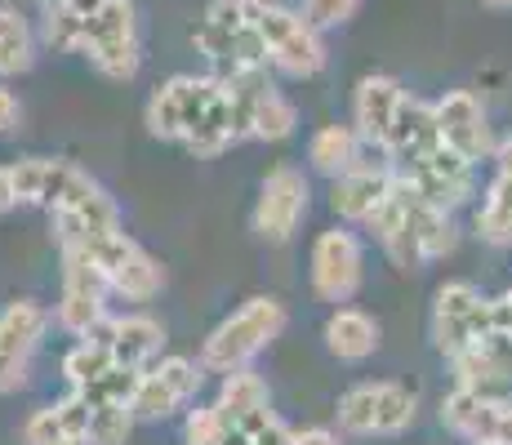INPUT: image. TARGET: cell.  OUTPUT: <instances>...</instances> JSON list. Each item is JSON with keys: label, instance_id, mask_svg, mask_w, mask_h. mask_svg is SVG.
Segmentation results:
<instances>
[{"label": "cell", "instance_id": "52a82bcc", "mask_svg": "<svg viewBox=\"0 0 512 445\" xmlns=\"http://www.w3.org/2000/svg\"><path fill=\"white\" fill-rule=\"evenodd\" d=\"M192 45L214 63V76L245 72V67H268L259 36L250 27V0H214L205 18L196 23Z\"/></svg>", "mask_w": 512, "mask_h": 445}, {"label": "cell", "instance_id": "f546056e", "mask_svg": "<svg viewBox=\"0 0 512 445\" xmlns=\"http://www.w3.org/2000/svg\"><path fill=\"white\" fill-rule=\"evenodd\" d=\"M27 445H90V441L63 432L54 423V414H49V405H45V410H36L32 419H27Z\"/></svg>", "mask_w": 512, "mask_h": 445}, {"label": "cell", "instance_id": "ba28073f", "mask_svg": "<svg viewBox=\"0 0 512 445\" xmlns=\"http://www.w3.org/2000/svg\"><path fill=\"white\" fill-rule=\"evenodd\" d=\"M495 330V299L477 290L472 281H446L432 299V348L446 361H455L464 348Z\"/></svg>", "mask_w": 512, "mask_h": 445}, {"label": "cell", "instance_id": "8992f818", "mask_svg": "<svg viewBox=\"0 0 512 445\" xmlns=\"http://www.w3.org/2000/svg\"><path fill=\"white\" fill-rule=\"evenodd\" d=\"M58 250L90 254L94 267L107 276V285H112V294H121V299H130V303L156 299V294H161V285H165L161 263H156L152 254H147L143 245L125 232V227L98 232V236H90V241H81V245H58Z\"/></svg>", "mask_w": 512, "mask_h": 445}, {"label": "cell", "instance_id": "277c9868", "mask_svg": "<svg viewBox=\"0 0 512 445\" xmlns=\"http://www.w3.org/2000/svg\"><path fill=\"white\" fill-rule=\"evenodd\" d=\"M76 54L90 58V67L107 81H134L143 67V36L134 0H107L94 18H85Z\"/></svg>", "mask_w": 512, "mask_h": 445}, {"label": "cell", "instance_id": "6da1fadb", "mask_svg": "<svg viewBox=\"0 0 512 445\" xmlns=\"http://www.w3.org/2000/svg\"><path fill=\"white\" fill-rule=\"evenodd\" d=\"M370 232L379 236L383 254H388L401 272H415V267L450 259L459 245L450 210L423 201L415 187H406L401 178H397V187H392V196L383 201V210L370 219Z\"/></svg>", "mask_w": 512, "mask_h": 445}, {"label": "cell", "instance_id": "836d02e7", "mask_svg": "<svg viewBox=\"0 0 512 445\" xmlns=\"http://www.w3.org/2000/svg\"><path fill=\"white\" fill-rule=\"evenodd\" d=\"M495 330H508L512 334V290L495 299Z\"/></svg>", "mask_w": 512, "mask_h": 445}, {"label": "cell", "instance_id": "d590c367", "mask_svg": "<svg viewBox=\"0 0 512 445\" xmlns=\"http://www.w3.org/2000/svg\"><path fill=\"white\" fill-rule=\"evenodd\" d=\"M67 5V0H41V9H45V14H49V9H63Z\"/></svg>", "mask_w": 512, "mask_h": 445}, {"label": "cell", "instance_id": "9c48e42d", "mask_svg": "<svg viewBox=\"0 0 512 445\" xmlns=\"http://www.w3.org/2000/svg\"><path fill=\"white\" fill-rule=\"evenodd\" d=\"M214 89H219L214 76H170L147 98V130L165 143H187L210 112Z\"/></svg>", "mask_w": 512, "mask_h": 445}, {"label": "cell", "instance_id": "2e32d148", "mask_svg": "<svg viewBox=\"0 0 512 445\" xmlns=\"http://www.w3.org/2000/svg\"><path fill=\"white\" fill-rule=\"evenodd\" d=\"M441 423L468 445H512V397L455 388L441 401Z\"/></svg>", "mask_w": 512, "mask_h": 445}, {"label": "cell", "instance_id": "83f0119b", "mask_svg": "<svg viewBox=\"0 0 512 445\" xmlns=\"http://www.w3.org/2000/svg\"><path fill=\"white\" fill-rule=\"evenodd\" d=\"M361 0H299V14L308 18L317 32H326V27H339L348 23L352 14H357Z\"/></svg>", "mask_w": 512, "mask_h": 445}, {"label": "cell", "instance_id": "e575fe53", "mask_svg": "<svg viewBox=\"0 0 512 445\" xmlns=\"http://www.w3.org/2000/svg\"><path fill=\"white\" fill-rule=\"evenodd\" d=\"M481 5H490V9H512V0H481Z\"/></svg>", "mask_w": 512, "mask_h": 445}, {"label": "cell", "instance_id": "f1b7e54d", "mask_svg": "<svg viewBox=\"0 0 512 445\" xmlns=\"http://www.w3.org/2000/svg\"><path fill=\"white\" fill-rule=\"evenodd\" d=\"M183 445H223V423L214 414V405H201V410L187 414Z\"/></svg>", "mask_w": 512, "mask_h": 445}, {"label": "cell", "instance_id": "ac0fdd59", "mask_svg": "<svg viewBox=\"0 0 512 445\" xmlns=\"http://www.w3.org/2000/svg\"><path fill=\"white\" fill-rule=\"evenodd\" d=\"M85 339L103 343L112 352L116 365H130V370H147L152 361H161V348H165V330L161 321L143 312H125V316H103Z\"/></svg>", "mask_w": 512, "mask_h": 445}, {"label": "cell", "instance_id": "4dcf8cb0", "mask_svg": "<svg viewBox=\"0 0 512 445\" xmlns=\"http://www.w3.org/2000/svg\"><path fill=\"white\" fill-rule=\"evenodd\" d=\"M18 205V187H14V170L0 165V214H9Z\"/></svg>", "mask_w": 512, "mask_h": 445}, {"label": "cell", "instance_id": "7a4b0ae2", "mask_svg": "<svg viewBox=\"0 0 512 445\" xmlns=\"http://www.w3.org/2000/svg\"><path fill=\"white\" fill-rule=\"evenodd\" d=\"M250 27L268 54V67L277 72L308 81L326 67V41L299 9H285L277 0H250Z\"/></svg>", "mask_w": 512, "mask_h": 445}, {"label": "cell", "instance_id": "d6986e66", "mask_svg": "<svg viewBox=\"0 0 512 445\" xmlns=\"http://www.w3.org/2000/svg\"><path fill=\"white\" fill-rule=\"evenodd\" d=\"M392 187H397V170H392L388 161H379V165L366 161L352 174H343V178L330 183V210L339 214L343 223H366L370 227V219L392 196Z\"/></svg>", "mask_w": 512, "mask_h": 445}, {"label": "cell", "instance_id": "d6a6232c", "mask_svg": "<svg viewBox=\"0 0 512 445\" xmlns=\"http://www.w3.org/2000/svg\"><path fill=\"white\" fill-rule=\"evenodd\" d=\"M290 445H339V437L330 428H303V432H294Z\"/></svg>", "mask_w": 512, "mask_h": 445}, {"label": "cell", "instance_id": "30bf717a", "mask_svg": "<svg viewBox=\"0 0 512 445\" xmlns=\"http://www.w3.org/2000/svg\"><path fill=\"white\" fill-rule=\"evenodd\" d=\"M366 281V250L361 236L348 227H330L312 241V290L321 303H352Z\"/></svg>", "mask_w": 512, "mask_h": 445}, {"label": "cell", "instance_id": "8fae6325", "mask_svg": "<svg viewBox=\"0 0 512 445\" xmlns=\"http://www.w3.org/2000/svg\"><path fill=\"white\" fill-rule=\"evenodd\" d=\"M205 379V365L201 361H187V356H161L139 374V388H134V419L139 423H156V419H170L179 414L187 401L201 392Z\"/></svg>", "mask_w": 512, "mask_h": 445}, {"label": "cell", "instance_id": "5b68a950", "mask_svg": "<svg viewBox=\"0 0 512 445\" xmlns=\"http://www.w3.org/2000/svg\"><path fill=\"white\" fill-rule=\"evenodd\" d=\"M339 432L348 437H401L419 419V392L397 379L357 383L339 397Z\"/></svg>", "mask_w": 512, "mask_h": 445}, {"label": "cell", "instance_id": "d4e9b609", "mask_svg": "<svg viewBox=\"0 0 512 445\" xmlns=\"http://www.w3.org/2000/svg\"><path fill=\"white\" fill-rule=\"evenodd\" d=\"M36 63V32L23 9L0 5V76H23Z\"/></svg>", "mask_w": 512, "mask_h": 445}, {"label": "cell", "instance_id": "ffe728a7", "mask_svg": "<svg viewBox=\"0 0 512 445\" xmlns=\"http://www.w3.org/2000/svg\"><path fill=\"white\" fill-rule=\"evenodd\" d=\"M441 143H446V138H441V125H437V107L406 94V103H401V112H397V125H392L388 143H383V161H388L392 170H406V165L423 161L428 152H437Z\"/></svg>", "mask_w": 512, "mask_h": 445}, {"label": "cell", "instance_id": "4316f807", "mask_svg": "<svg viewBox=\"0 0 512 445\" xmlns=\"http://www.w3.org/2000/svg\"><path fill=\"white\" fill-rule=\"evenodd\" d=\"M134 410H94V419H90V445H125L130 441V432H134Z\"/></svg>", "mask_w": 512, "mask_h": 445}, {"label": "cell", "instance_id": "5bb4252c", "mask_svg": "<svg viewBox=\"0 0 512 445\" xmlns=\"http://www.w3.org/2000/svg\"><path fill=\"white\" fill-rule=\"evenodd\" d=\"M397 178L406 187H415L423 201L441 205V210H459V205L472 201V192H477V165L464 161V156L446 143H441L437 152H428L423 161L397 170Z\"/></svg>", "mask_w": 512, "mask_h": 445}, {"label": "cell", "instance_id": "1f68e13d", "mask_svg": "<svg viewBox=\"0 0 512 445\" xmlns=\"http://www.w3.org/2000/svg\"><path fill=\"white\" fill-rule=\"evenodd\" d=\"M14 125H18V98L9 94L5 85H0V134L14 130Z\"/></svg>", "mask_w": 512, "mask_h": 445}, {"label": "cell", "instance_id": "44dd1931", "mask_svg": "<svg viewBox=\"0 0 512 445\" xmlns=\"http://www.w3.org/2000/svg\"><path fill=\"white\" fill-rule=\"evenodd\" d=\"M401 103H406V89H401L397 76L374 72L357 85V98H352V130L366 138V147H379L383 152L392 125H397Z\"/></svg>", "mask_w": 512, "mask_h": 445}, {"label": "cell", "instance_id": "e0dca14e", "mask_svg": "<svg viewBox=\"0 0 512 445\" xmlns=\"http://www.w3.org/2000/svg\"><path fill=\"white\" fill-rule=\"evenodd\" d=\"M49 330V312L36 299H14L0 312V392L23 388L32 352Z\"/></svg>", "mask_w": 512, "mask_h": 445}, {"label": "cell", "instance_id": "484cf974", "mask_svg": "<svg viewBox=\"0 0 512 445\" xmlns=\"http://www.w3.org/2000/svg\"><path fill=\"white\" fill-rule=\"evenodd\" d=\"M290 441H294V432L285 428L272 410L254 414V419H241V423H223V445H290Z\"/></svg>", "mask_w": 512, "mask_h": 445}, {"label": "cell", "instance_id": "cb8c5ba5", "mask_svg": "<svg viewBox=\"0 0 512 445\" xmlns=\"http://www.w3.org/2000/svg\"><path fill=\"white\" fill-rule=\"evenodd\" d=\"M223 423H241V419H254V414L272 410V392L259 374L245 365V370H232L223 374V388H219V401H214Z\"/></svg>", "mask_w": 512, "mask_h": 445}, {"label": "cell", "instance_id": "7c38bea8", "mask_svg": "<svg viewBox=\"0 0 512 445\" xmlns=\"http://www.w3.org/2000/svg\"><path fill=\"white\" fill-rule=\"evenodd\" d=\"M308 178L303 170H294V165H277V170H268L259 187V201H254V232H259V241L268 245H285L294 232H299L303 214H308Z\"/></svg>", "mask_w": 512, "mask_h": 445}, {"label": "cell", "instance_id": "3957f363", "mask_svg": "<svg viewBox=\"0 0 512 445\" xmlns=\"http://www.w3.org/2000/svg\"><path fill=\"white\" fill-rule=\"evenodd\" d=\"M285 321H290V316H285L281 299L259 294V299L241 303L228 321L214 325V334L205 339V348H201V365L205 370H214V374L245 370V365H250L254 356H259L285 330Z\"/></svg>", "mask_w": 512, "mask_h": 445}, {"label": "cell", "instance_id": "603a6c76", "mask_svg": "<svg viewBox=\"0 0 512 445\" xmlns=\"http://www.w3.org/2000/svg\"><path fill=\"white\" fill-rule=\"evenodd\" d=\"M326 348L339 361H370L379 352V321L361 308H334L326 321Z\"/></svg>", "mask_w": 512, "mask_h": 445}, {"label": "cell", "instance_id": "7402d4cb", "mask_svg": "<svg viewBox=\"0 0 512 445\" xmlns=\"http://www.w3.org/2000/svg\"><path fill=\"white\" fill-rule=\"evenodd\" d=\"M361 152H366V138L352 130V125H321V130L312 134V143H308L312 170L326 174L330 183L334 178H343V174H352L357 165H366L361 161Z\"/></svg>", "mask_w": 512, "mask_h": 445}, {"label": "cell", "instance_id": "9a60e30c", "mask_svg": "<svg viewBox=\"0 0 512 445\" xmlns=\"http://www.w3.org/2000/svg\"><path fill=\"white\" fill-rule=\"evenodd\" d=\"M432 107H437V125H441L446 147H455V152L472 165L495 161L499 138H495V130H490V116H486V107H481V98L472 94V89H450V94H441Z\"/></svg>", "mask_w": 512, "mask_h": 445}, {"label": "cell", "instance_id": "4fadbf2b", "mask_svg": "<svg viewBox=\"0 0 512 445\" xmlns=\"http://www.w3.org/2000/svg\"><path fill=\"white\" fill-rule=\"evenodd\" d=\"M107 276L94 267L90 254L81 250H63V294H58V325L76 339L94 330L98 321L107 316Z\"/></svg>", "mask_w": 512, "mask_h": 445}]
</instances>
